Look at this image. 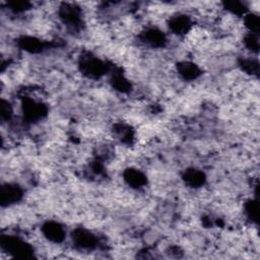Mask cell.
<instances>
[{
  "instance_id": "obj_1",
  "label": "cell",
  "mask_w": 260,
  "mask_h": 260,
  "mask_svg": "<svg viewBox=\"0 0 260 260\" xmlns=\"http://www.w3.org/2000/svg\"><path fill=\"white\" fill-rule=\"evenodd\" d=\"M1 200L3 204H9L14 203L19 200L21 197V191L18 188V186L14 184H7L6 186L2 187V193H1Z\"/></svg>"
}]
</instances>
